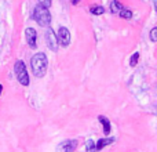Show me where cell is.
<instances>
[{
    "label": "cell",
    "mask_w": 157,
    "mask_h": 152,
    "mask_svg": "<svg viewBox=\"0 0 157 152\" xmlns=\"http://www.w3.org/2000/svg\"><path fill=\"white\" fill-rule=\"evenodd\" d=\"M155 10H156V13H157V0H155Z\"/></svg>",
    "instance_id": "18"
},
{
    "label": "cell",
    "mask_w": 157,
    "mask_h": 152,
    "mask_svg": "<svg viewBox=\"0 0 157 152\" xmlns=\"http://www.w3.org/2000/svg\"><path fill=\"white\" fill-rule=\"evenodd\" d=\"M113 142H114L113 137H105V138H101L99 141L97 142V151L103 150L105 147H108V145H112Z\"/></svg>",
    "instance_id": "9"
},
{
    "label": "cell",
    "mask_w": 157,
    "mask_h": 152,
    "mask_svg": "<svg viewBox=\"0 0 157 152\" xmlns=\"http://www.w3.org/2000/svg\"><path fill=\"white\" fill-rule=\"evenodd\" d=\"M47 66H48V60H47V55L44 53H37L30 58V68H32V72L36 78L40 79L46 76Z\"/></svg>",
    "instance_id": "1"
},
{
    "label": "cell",
    "mask_w": 157,
    "mask_h": 152,
    "mask_svg": "<svg viewBox=\"0 0 157 152\" xmlns=\"http://www.w3.org/2000/svg\"><path fill=\"white\" fill-rule=\"evenodd\" d=\"M119 15L123 19H131L132 18V11L128 10V8H123V10L119 13Z\"/></svg>",
    "instance_id": "12"
},
{
    "label": "cell",
    "mask_w": 157,
    "mask_h": 152,
    "mask_svg": "<svg viewBox=\"0 0 157 152\" xmlns=\"http://www.w3.org/2000/svg\"><path fill=\"white\" fill-rule=\"evenodd\" d=\"M98 120H99V123L102 125V127H103V134H110V131H112V125H110V120L108 119L106 116H103V115H99L98 116Z\"/></svg>",
    "instance_id": "8"
},
{
    "label": "cell",
    "mask_w": 157,
    "mask_h": 152,
    "mask_svg": "<svg viewBox=\"0 0 157 152\" xmlns=\"http://www.w3.org/2000/svg\"><path fill=\"white\" fill-rule=\"evenodd\" d=\"M86 152H97V144L92 140H88L86 142Z\"/></svg>",
    "instance_id": "13"
},
{
    "label": "cell",
    "mask_w": 157,
    "mask_h": 152,
    "mask_svg": "<svg viewBox=\"0 0 157 152\" xmlns=\"http://www.w3.org/2000/svg\"><path fill=\"white\" fill-rule=\"evenodd\" d=\"M90 13L92 15H102L105 13V7H102V6H91L90 7Z\"/></svg>",
    "instance_id": "11"
},
{
    "label": "cell",
    "mask_w": 157,
    "mask_h": 152,
    "mask_svg": "<svg viewBox=\"0 0 157 152\" xmlns=\"http://www.w3.org/2000/svg\"><path fill=\"white\" fill-rule=\"evenodd\" d=\"M149 38H150V40H152L153 43H156V42H157V26H155L152 30H150Z\"/></svg>",
    "instance_id": "15"
},
{
    "label": "cell",
    "mask_w": 157,
    "mask_h": 152,
    "mask_svg": "<svg viewBox=\"0 0 157 152\" xmlns=\"http://www.w3.org/2000/svg\"><path fill=\"white\" fill-rule=\"evenodd\" d=\"M71 2H72V4L73 6H77L78 3H80V0H71Z\"/></svg>",
    "instance_id": "17"
},
{
    "label": "cell",
    "mask_w": 157,
    "mask_h": 152,
    "mask_svg": "<svg viewBox=\"0 0 157 152\" xmlns=\"http://www.w3.org/2000/svg\"><path fill=\"white\" fill-rule=\"evenodd\" d=\"M123 8L124 7H123V4L119 0H112V3H110V13L112 14H119Z\"/></svg>",
    "instance_id": "10"
},
{
    "label": "cell",
    "mask_w": 157,
    "mask_h": 152,
    "mask_svg": "<svg viewBox=\"0 0 157 152\" xmlns=\"http://www.w3.org/2000/svg\"><path fill=\"white\" fill-rule=\"evenodd\" d=\"M2 91H3V86L0 84V95H2Z\"/></svg>",
    "instance_id": "19"
},
{
    "label": "cell",
    "mask_w": 157,
    "mask_h": 152,
    "mask_svg": "<svg viewBox=\"0 0 157 152\" xmlns=\"http://www.w3.org/2000/svg\"><path fill=\"white\" fill-rule=\"evenodd\" d=\"M14 74H15L17 79H18L19 84L22 86H28L29 84V74H28V69L25 66V62L21 60H18L14 65Z\"/></svg>",
    "instance_id": "3"
},
{
    "label": "cell",
    "mask_w": 157,
    "mask_h": 152,
    "mask_svg": "<svg viewBox=\"0 0 157 152\" xmlns=\"http://www.w3.org/2000/svg\"><path fill=\"white\" fill-rule=\"evenodd\" d=\"M139 55H141V54H139L138 51H135L132 55H131V58H130V66H131V68H134V66H135L136 64H138V61H139Z\"/></svg>",
    "instance_id": "14"
},
{
    "label": "cell",
    "mask_w": 157,
    "mask_h": 152,
    "mask_svg": "<svg viewBox=\"0 0 157 152\" xmlns=\"http://www.w3.org/2000/svg\"><path fill=\"white\" fill-rule=\"evenodd\" d=\"M25 40L30 49L37 47V32L33 28H26L25 29Z\"/></svg>",
    "instance_id": "6"
},
{
    "label": "cell",
    "mask_w": 157,
    "mask_h": 152,
    "mask_svg": "<svg viewBox=\"0 0 157 152\" xmlns=\"http://www.w3.org/2000/svg\"><path fill=\"white\" fill-rule=\"evenodd\" d=\"M46 43L51 51H57L58 50V38L51 28H48L46 30Z\"/></svg>",
    "instance_id": "5"
},
{
    "label": "cell",
    "mask_w": 157,
    "mask_h": 152,
    "mask_svg": "<svg viewBox=\"0 0 157 152\" xmlns=\"http://www.w3.org/2000/svg\"><path fill=\"white\" fill-rule=\"evenodd\" d=\"M33 18L40 26H48L51 24V14L48 11V7L43 4H36L35 10H33Z\"/></svg>",
    "instance_id": "2"
},
{
    "label": "cell",
    "mask_w": 157,
    "mask_h": 152,
    "mask_svg": "<svg viewBox=\"0 0 157 152\" xmlns=\"http://www.w3.org/2000/svg\"><path fill=\"white\" fill-rule=\"evenodd\" d=\"M39 3L46 6V7H50V6H51V0H39Z\"/></svg>",
    "instance_id": "16"
},
{
    "label": "cell",
    "mask_w": 157,
    "mask_h": 152,
    "mask_svg": "<svg viewBox=\"0 0 157 152\" xmlns=\"http://www.w3.org/2000/svg\"><path fill=\"white\" fill-rule=\"evenodd\" d=\"M78 141L77 140H65L62 141L57 148V152H73L77 148Z\"/></svg>",
    "instance_id": "7"
},
{
    "label": "cell",
    "mask_w": 157,
    "mask_h": 152,
    "mask_svg": "<svg viewBox=\"0 0 157 152\" xmlns=\"http://www.w3.org/2000/svg\"><path fill=\"white\" fill-rule=\"evenodd\" d=\"M57 38H58V44H59V46L68 47L69 44H71V32H69L68 28L61 26L59 29H58Z\"/></svg>",
    "instance_id": "4"
}]
</instances>
